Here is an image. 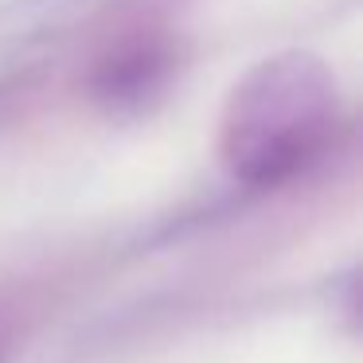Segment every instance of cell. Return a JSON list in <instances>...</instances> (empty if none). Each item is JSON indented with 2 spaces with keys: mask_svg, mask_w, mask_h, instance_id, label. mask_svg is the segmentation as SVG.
Returning <instances> with one entry per match:
<instances>
[{
  "mask_svg": "<svg viewBox=\"0 0 363 363\" xmlns=\"http://www.w3.org/2000/svg\"><path fill=\"white\" fill-rule=\"evenodd\" d=\"M336 125V82L316 59L277 55L246 74L227 106L223 157L246 184H277L305 168Z\"/></svg>",
  "mask_w": 363,
  "mask_h": 363,
  "instance_id": "cell-1",
  "label": "cell"
},
{
  "mask_svg": "<svg viewBox=\"0 0 363 363\" xmlns=\"http://www.w3.org/2000/svg\"><path fill=\"white\" fill-rule=\"evenodd\" d=\"M157 71H160V59L152 55V51H137V55H129V59H118L102 79V94L137 98L157 82Z\"/></svg>",
  "mask_w": 363,
  "mask_h": 363,
  "instance_id": "cell-2",
  "label": "cell"
}]
</instances>
